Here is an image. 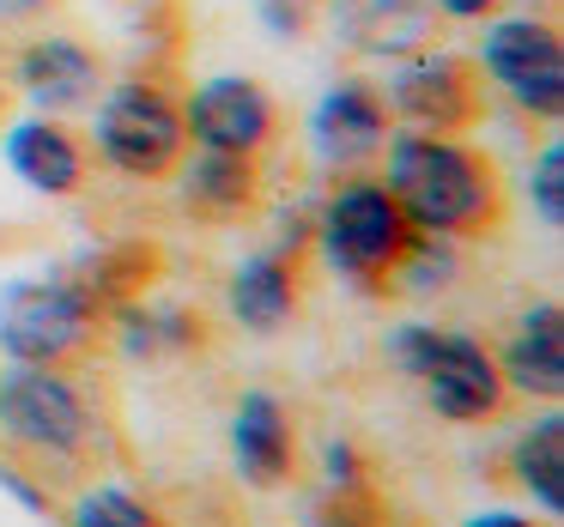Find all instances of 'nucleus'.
Segmentation results:
<instances>
[{"label":"nucleus","instance_id":"0eeeda50","mask_svg":"<svg viewBox=\"0 0 564 527\" xmlns=\"http://www.w3.org/2000/svg\"><path fill=\"white\" fill-rule=\"evenodd\" d=\"M382 103H389V116L406 122L413 134H467V128L486 122L491 86H486L474 55L419 50V55H406V62H394Z\"/></svg>","mask_w":564,"mask_h":527},{"label":"nucleus","instance_id":"1a4fd4ad","mask_svg":"<svg viewBox=\"0 0 564 527\" xmlns=\"http://www.w3.org/2000/svg\"><path fill=\"white\" fill-rule=\"evenodd\" d=\"M188 146L225 152V158H256L273 134H280V103L268 98V86L249 74H219L183 103Z\"/></svg>","mask_w":564,"mask_h":527},{"label":"nucleus","instance_id":"f03ea898","mask_svg":"<svg viewBox=\"0 0 564 527\" xmlns=\"http://www.w3.org/2000/svg\"><path fill=\"white\" fill-rule=\"evenodd\" d=\"M389 364L425 388V406L443 425H491L510 406L498 352L479 345L474 333H443L431 321H401L389 333Z\"/></svg>","mask_w":564,"mask_h":527},{"label":"nucleus","instance_id":"ddd939ff","mask_svg":"<svg viewBox=\"0 0 564 527\" xmlns=\"http://www.w3.org/2000/svg\"><path fill=\"white\" fill-rule=\"evenodd\" d=\"M13 79H19V91H25L43 116H62V110H79V103L98 98L104 67H98V55H91L79 37L50 31V37H31L25 50H19Z\"/></svg>","mask_w":564,"mask_h":527},{"label":"nucleus","instance_id":"b1692460","mask_svg":"<svg viewBox=\"0 0 564 527\" xmlns=\"http://www.w3.org/2000/svg\"><path fill=\"white\" fill-rule=\"evenodd\" d=\"M37 7H43V0H0V13H7V19H25V13H37Z\"/></svg>","mask_w":564,"mask_h":527},{"label":"nucleus","instance_id":"423d86ee","mask_svg":"<svg viewBox=\"0 0 564 527\" xmlns=\"http://www.w3.org/2000/svg\"><path fill=\"white\" fill-rule=\"evenodd\" d=\"M0 437L37 461H86L98 449V413L67 370H0Z\"/></svg>","mask_w":564,"mask_h":527},{"label":"nucleus","instance_id":"39448f33","mask_svg":"<svg viewBox=\"0 0 564 527\" xmlns=\"http://www.w3.org/2000/svg\"><path fill=\"white\" fill-rule=\"evenodd\" d=\"M91 146L128 183H171L188 164V122L183 103L152 79H122L104 91Z\"/></svg>","mask_w":564,"mask_h":527},{"label":"nucleus","instance_id":"20e7f679","mask_svg":"<svg viewBox=\"0 0 564 527\" xmlns=\"http://www.w3.org/2000/svg\"><path fill=\"white\" fill-rule=\"evenodd\" d=\"M406 243H413V224L401 200L389 195V183H370V176L340 183L316 219V255L358 292H389Z\"/></svg>","mask_w":564,"mask_h":527},{"label":"nucleus","instance_id":"9b49d317","mask_svg":"<svg viewBox=\"0 0 564 527\" xmlns=\"http://www.w3.org/2000/svg\"><path fill=\"white\" fill-rule=\"evenodd\" d=\"M389 128H394L389 103H382V91L365 86V79L334 86L328 98L316 103V116H310V140H316V158L328 164V171H358V164L382 158Z\"/></svg>","mask_w":564,"mask_h":527},{"label":"nucleus","instance_id":"6ab92c4d","mask_svg":"<svg viewBox=\"0 0 564 527\" xmlns=\"http://www.w3.org/2000/svg\"><path fill=\"white\" fill-rule=\"evenodd\" d=\"M67 527H164L152 503H140L128 485H98L67 509Z\"/></svg>","mask_w":564,"mask_h":527},{"label":"nucleus","instance_id":"4468645a","mask_svg":"<svg viewBox=\"0 0 564 527\" xmlns=\"http://www.w3.org/2000/svg\"><path fill=\"white\" fill-rule=\"evenodd\" d=\"M231 461L243 473V485L256 491H280L297 466V430H292V413H285L280 394L256 388L237 400L231 413Z\"/></svg>","mask_w":564,"mask_h":527},{"label":"nucleus","instance_id":"f257e3e1","mask_svg":"<svg viewBox=\"0 0 564 527\" xmlns=\"http://www.w3.org/2000/svg\"><path fill=\"white\" fill-rule=\"evenodd\" d=\"M389 195L401 200L406 224L449 243H479L510 224V183L498 158L462 134H389Z\"/></svg>","mask_w":564,"mask_h":527},{"label":"nucleus","instance_id":"6e6552de","mask_svg":"<svg viewBox=\"0 0 564 527\" xmlns=\"http://www.w3.org/2000/svg\"><path fill=\"white\" fill-rule=\"evenodd\" d=\"M474 62L486 86H498L522 116L540 122L564 116V43L552 19H486V43Z\"/></svg>","mask_w":564,"mask_h":527},{"label":"nucleus","instance_id":"aec40b11","mask_svg":"<svg viewBox=\"0 0 564 527\" xmlns=\"http://www.w3.org/2000/svg\"><path fill=\"white\" fill-rule=\"evenodd\" d=\"M528 195H534L540 224L558 231V224H564V146H558V140L534 158V171H528Z\"/></svg>","mask_w":564,"mask_h":527},{"label":"nucleus","instance_id":"5701e85b","mask_svg":"<svg viewBox=\"0 0 564 527\" xmlns=\"http://www.w3.org/2000/svg\"><path fill=\"white\" fill-rule=\"evenodd\" d=\"M462 527H540V521H528V515H516V509H486V515H467Z\"/></svg>","mask_w":564,"mask_h":527},{"label":"nucleus","instance_id":"393cba45","mask_svg":"<svg viewBox=\"0 0 564 527\" xmlns=\"http://www.w3.org/2000/svg\"><path fill=\"white\" fill-rule=\"evenodd\" d=\"M0 110H7V103H0Z\"/></svg>","mask_w":564,"mask_h":527},{"label":"nucleus","instance_id":"4be33fe9","mask_svg":"<svg viewBox=\"0 0 564 527\" xmlns=\"http://www.w3.org/2000/svg\"><path fill=\"white\" fill-rule=\"evenodd\" d=\"M443 19H455V25H486V19H498L510 0H431Z\"/></svg>","mask_w":564,"mask_h":527},{"label":"nucleus","instance_id":"f8f14e48","mask_svg":"<svg viewBox=\"0 0 564 527\" xmlns=\"http://www.w3.org/2000/svg\"><path fill=\"white\" fill-rule=\"evenodd\" d=\"M7 164L25 188L50 200H67L91 183V146L62 122V116H25L7 128Z\"/></svg>","mask_w":564,"mask_h":527},{"label":"nucleus","instance_id":"7ed1b4c3","mask_svg":"<svg viewBox=\"0 0 564 527\" xmlns=\"http://www.w3.org/2000/svg\"><path fill=\"white\" fill-rule=\"evenodd\" d=\"M104 309L74 279H7L0 285V358L37 370H74L98 352Z\"/></svg>","mask_w":564,"mask_h":527},{"label":"nucleus","instance_id":"dca6fc26","mask_svg":"<svg viewBox=\"0 0 564 527\" xmlns=\"http://www.w3.org/2000/svg\"><path fill=\"white\" fill-rule=\"evenodd\" d=\"M231 321L249 333H280L297 316V267L285 255H256L231 273Z\"/></svg>","mask_w":564,"mask_h":527},{"label":"nucleus","instance_id":"f3484780","mask_svg":"<svg viewBox=\"0 0 564 527\" xmlns=\"http://www.w3.org/2000/svg\"><path fill=\"white\" fill-rule=\"evenodd\" d=\"M510 466H516V485H522L546 515L564 509V418H558V406H546V413L516 437Z\"/></svg>","mask_w":564,"mask_h":527},{"label":"nucleus","instance_id":"412c9836","mask_svg":"<svg viewBox=\"0 0 564 527\" xmlns=\"http://www.w3.org/2000/svg\"><path fill=\"white\" fill-rule=\"evenodd\" d=\"M261 13L273 19L280 37H304V25L322 13V0H261Z\"/></svg>","mask_w":564,"mask_h":527},{"label":"nucleus","instance_id":"2eb2a0df","mask_svg":"<svg viewBox=\"0 0 564 527\" xmlns=\"http://www.w3.org/2000/svg\"><path fill=\"white\" fill-rule=\"evenodd\" d=\"M498 370H503V388L510 400H558L564 394V316L558 304H534L516 316V333L503 340L498 352Z\"/></svg>","mask_w":564,"mask_h":527},{"label":"nucleus","instance_id":"a211bd4d","mask_svg":"<svg viewBox=\"0 0 564 527\" xmlns=\"http://www.w3.org/2000/svg\"><path fill=\"white\" fill-rule=\"evenodd\" d=\"M188 183V207L200 212H219V219H231V212L256 207V158H225V152H200L195 171L183 176Z\"/></svg>","mask_w":564,"mask_h":527},{"label":"nucleus","instance_id":"9d476101","mask_svg":"<svg viewBox=\"0 0 564 527\" xmlns=\"http://www.w3.org/2000/svg\"><path fill=\"white\" fill-rule=\"evenodd\" d=\"M334 37L377 62H406L419 50H437L443 13L431 0H322Z\"/></svg>","mask_w":564,"mask_h":527}]
</instances>
